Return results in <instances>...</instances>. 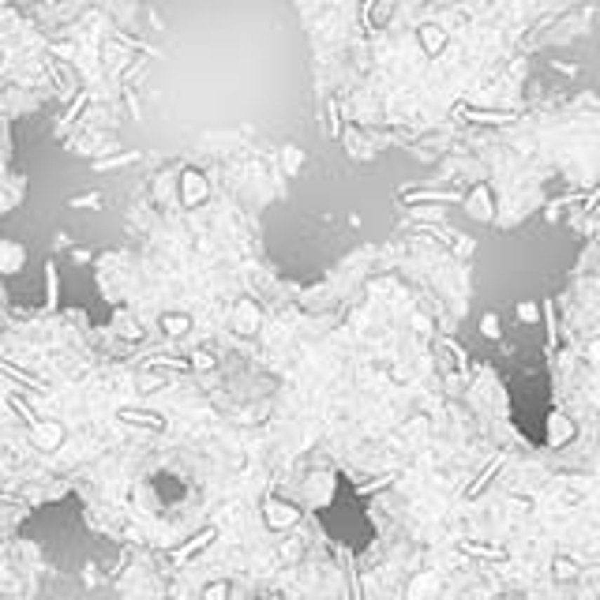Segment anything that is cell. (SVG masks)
I'll return each mask as SVG.
<instances>
[{"mask_svg": "<svg viewBox=\"0 0 600 600\" xmlns=\"http://www.w3.org/2000/svg\"><path fill=\"white\" fill-rule=\"evenodd\" d=\"M154 387H161V379H154V375H143V379H139V390H143V394H147V390H154Z\"/></svg>", "mask_w": 600, "mask_h": 600, "instance_id": "4fadbf2b", "label": "cell"}, {"mask_svg": "<svg viewBox=\"0 0 600 600\" xmlns=\"http://www.w3.org/2000/svg\"><path fill=\"white\" fill-rule=\"evenodd\" d=\"M116 420L128 424V428H139V432H166V417L161 413H150V409H135V406H124L116 409Z\"/></svg>", "mask_w": 600, "mask_h": 600, "instance_id": "7a4b0ae2", "label": "cell"}, {"mask_svg": "<svg viewBox=\"0 0 600 600\" xmlns=\"http://www.w3.org/2000/svg\"><path fill=\"white\" fill-rule=\"evenodd\" d=\"M203 600H229V582H211L203 589Z\"/></svg>", "mask_w": 600, "mask_h": 600, "instance_id": "7c38bea8", "label": "cell"}, {"mask_svg": "<svg viewBox=\"0 0 600 600\" xmlns=\"http://www.w3.org/2000/svg\"><path fill=\"white\" fill-rule=\"evenodd\" d=\"M98 195H79V199H72V206H94Z\"/></svg>", "mask_w": 600, "mask_h": 600, "instance_id": "5bb4252c", "label": "cell"}, {"mask_svg": "<svg viewBox=\"0 0 600 600\" xmlns=\"http://www.w3.org/2000/svg\"><path fill=\"white\" fill-rule=\"evenodd\" d=\"M0 375H8V379H12V383L27 387V390H41V394H46V390H49V383H46V379H41L38 372H30V368L15 364V360H8V356H0Z\"/></svg>", "mask_w": 600, "mask_h": 600, "instance_id": "3957f363", "label": "cell"}, {"mask_svg": "<svg viewBox=\"0 0 600 600\" xmlns=\"http://www.w3.org/2000/svg\"><path fill=\"white\" fill-rule=\"evenodd\" d=\"M158 326H161V334H166V338H180V334L192 331V315L188 312H166L158 319Z\"/></svg>", "mask_w": 600, "mask_h": 600, "instance_id": "8992f818", "label": "cell"}, {"mask_svg": "<svg viewBox=\"0 0 600 600\" xmlns=\"http://www.w3.org/2000/svg\"><path fill=\"white\" fill-rule=\"evenodd\" d=\"M27 263V248L15 240H0V274H19Z\"/></svg>", "mask_w": 600, "mask_h": 600, "instance_id": "277c9868", "label": "cell"}, {"mask_svg": "<svg viewBox=\"0 0 600 600\" xmlns=\"http://www.w3.org/2000/svg\"><path fill=\"white\" fill-rule=\"evenodd\" d=\"M259 323V315H255V304H240V312H236V331L240 334H248L252 326Z\"/></svg>", "mask_w": 600, "mask_h": 600, "instance_id": "ba28073f", "label": "cell"}, {"mask_svg": "<svg viewBox=\"0 0 600 600\" xmlns=\"http://www.w3.org/2000/svg\"><path fill=\"white\" fill-rule=\"evenodd\" d=\"M27 435H30V446H34L38 454H53V451L64 446V439H68V428H64L60 420H53V417H41V420H34L27 428Z\"/></svg>", "mask_w": 600, "mask_h": 600, "instance_id": "6da1fadb", "label": "cell"}, {"mask_svg": "<svg viewBox=\"0 0 600 600\" xmlns=\"http://www.w3.org/2000/svg\"><path fill=\"white\" fill-rule=\"evenodd\" d=\"M147 368H166V372H188L192 360H173V356H154L147 360Z\"/></svg>", "mask_w": 600, "mask_h": 600, "instance_id": "9c48e42d", "label": "cell"}, {"mask_svg": "<svg viewBox=\"0 0 600 600\" xmlns=\"http://www.w3.org/2000/svg\"><path fill=\"white\" fill-rule=\"evenodd\" d=\"M218 537V529L211 526V529H199V533H195V537L188 540V544H184V548H177V552H173V563H188L192 559V555H199L203 552V544H211Z\"/></svg>", "mask_w": 600, "mask_h": 600, "instance_id": "5b68a950", "label": "cell"}, {"mask_svg": "<svg viewBox=\"0 0 600 600\" xmlns=\"http://www.w3.org/2000/svg\"><path fill=\"white\" fill-rule=\"evenodd\" d=\"M499 465H503V458H495V462H492V469H488V473H480V476L473 480V488H469V499H476L480 492H484V484H488V480H492V473H495Z\"/></svg>", "mask_w": 600, "mask_h": 600, "instance_id": "30bf717a", "label": "cell"}, {"mask_svg": "<svg viewBox=\"0 0 600 600\" xmlns=\"http://www.w3.org/2000/svg\"><path fill=\"white\" fill-rule=\"evenodd\" d=\"M297 521V510L293 507H278V503H267V526H274V529H286V526H293Z\"/></svg>", "mask_w": 600, "mask_h": 600, "instance_id": "52a82bcc", "label": "cell"}, {"mask_svg": "<svg viewBox=\"0 0 600 600\" xmlns=\"http://www.w3.org/2000/svg\"><path fill=\"white\" fill-rule=\"evenodd\" d=\"M0 503H15V499H8V495H0Z\"/></svg>", "mask_w": 600, "mask_h": 600, "instance_id": "9a60e30c", "label": "cell"}, {"mask_svg": "<svg viewBox=\"0 0 600 600\" xmlns=\"http://www.w3.org/2000/svg\"><path fill=\"white\" fill-rule=\"evenodd\" d=\"M8 401H12V409H15L19 417L27 420V428H30V424H34V420H41V417H38V413L30 409V406H23V398H19V394H12V398H8Z\"/></svg>", "mask_w": 600, "mask_h": 600, "instance_id": "8fae6325", "label": "cell"}]
</instances>
